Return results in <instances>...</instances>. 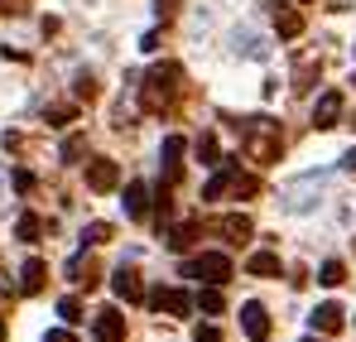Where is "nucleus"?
<instances>
[{
    "mask_svg": "<svg viewBox=\"0 0 356 342\" xmlns=\"http://www.w3.org/2000/svg\"><path fill=\"white\" fill-rule=\"evenodd\" d=\"M232 125L241 130V145H245V155H250L260 169L280 164L284 130H280V121H275V116H241V121H232Z\"/></svg>",
    "mask_w": 356,
    "mask_h": 342,
    "instance_id": "f257e3e1",
    "label": "nucleus"
},
{
    "mask_svg": "<svg viewBox=\"0 0 356 342\" xmlns=\"http://www.w3.org/2000/svg\"><path fill=\"white\" fill-rule=\"evenodd\" d=\"M178 87H183V68L178 63H159L154 72H145V82H140V107L149 116L169 111L178 97Z\"/></svg>",
    "mask_w": 356,
    "mask_h": 342,
    "instance_id": "f03ea898",
    "label": "nucleus"
},
{
    "mask_svg": "<svg viewBox=\"0 0 356 342\" xmlns=\"http://www.w3.org/2000/svg\"><path fill=\"white\" fill-rule=\"evenodd\" d=\"M227 193L255 198V193H260V178H255V173H241V164H227V169H217L202 183V203H217V198H227Z\"/></svg>",
    "mask_w": 356,
    "mask_h": 342,
    "instance_id": "7ed1b4c3",
    "label": "nucleus"
},
{
    "mask_svg": "<svg viewBox=\"0 0 356 342\" xmlns=\"http://www.w3.org/2000/svg\"><path fill=\"white\" fill-rule=\"evenodd\" d=\"M183 275L207 280V285H227V280H232V256H227V251H202L197 261L183 265Z\"/></svg>",
    "mask_w": 356,
    "mask_h": 342,
    "instance_id": "20e7f679",
    "label": "nucleus"
},
{
    "mask_svg": "<svg viewBox=\"0 0 356 342\" xmlns=\"http://www.w3.org/2000/svg\"><path fill=\"white\" fill-rule=\"evenodd\" d=\"M145 304H149L154 313H169V318H188V313H197V294H183V289H149Z\"/></svg>",
    "mask_w": 356,
    "mask_h": 342,
    "instance_id": "39448f33",
    "label": "nucleus"
},
{
    "mask_svg": "<svg viewBox=\"0 0 356 342\" xmlns=\"http://www.w3.org/2000/svg\"><path fill=\"white\" fill-rule=\"evenodd\" d=\"M207 227L217 231V236H222V241H232V246H241V241H250V217H245V212H227V217H212V222H207Z\"/></svg>",
    "mask_w": 356,
    "mask_h": 342,
    "instance_id": "423d86ee",
    "label": "nucleus"
},
{
    "mask_svg": "<svg viewBox=\"0 0 356 342\" xmlns=\"http://www.w3.org/2000/svg\"><path fill=\"white\" fill-rule=\"evenodd\" d=\"M241 328H245V338L250 342H270V313H265V304H241Z\"/></svg>",
    "mask_w": 356,
    "mask_h": 342,
    "instance_id": "0eeeda50",
    "label": "nucleus"
},
{
    "mask_svg": "<svg viewBox=\"0 0 356 342\" xmlns=\"http://www.w3.org/2000/svg\"><path fill=\"white\" fill-rule=\"evenodd\" d=\"M116 183H120L116 160H92V164H87V188H92V193H111Z\"/></svg>",
    "mask_w": 356,
    "mask_h": 342,
    "instance_id": "6e6552de",
    "label": "nucleus"
},
{
    "mask_svg": "<svg viewBox=\"0 0 356 342\" xmlns=\"http://www.w3.org/2000/svg\"><path fill=\"white\" fill-rule=\"evenodd\" d=\"M342 107H347V97H342V92H323V97H318V107H313V125H318V130H332V125L342 121Z\"/></svg>",
    "mask_w": 356,
    "mask_h": 342,
    "instance_id": "1a4fd4ad",
    "label": "nucleus"
},
{
    "mask_svg": "<svg viewBox=\"0 0 356 342\" xmlns=\"http://www.w3.org/2000/svg\"><path fill=\"white\" fill-rule=\"evenodd\" d=\"M308 323H313V333H323V338H332V333H342V323H347V313H342V304H318V309L308 313Z\"/></svg>",
    "mask_w": 356,
    "mask_h": 342,
    "instance_id": "9d476101",
    "label": "nucleus"
},
{
    "mask_svg": "<svg viewBox=\"0 0 356 342\" xmlns=\"http://www.w3.org/2000/svg\"><path fill=\"white\" fill-rule=\"evenodd\" d=\"M67 280L82 289H97V280H102V270H97V261L87 256V251H77L72 261H67Z\"/></svg>",
    "mask_w": 356,
    "mask_h": 342,
    "instance_id": "9b49d317",
    "label": "nucleus"
},
{
    "mask_svg": "<svg viewBox=\"0 0 356 342\" xmlns=\"http://www.w3.org/2000/svg\"><path fill=\"white\" fill-rule=\"evenodd\" d=\"M178 173H183V135H169L164 140V178H159V188H174Z\"/></svg>",
    "mask_w": 356,
    "mask_h": 342,
    "instance_id": "f8f14e48",
    "label": "nucleus"
},
{
    "mask_svg": "<svg viewBox=\"0 0 356 342\" xmlns=\"http://www.w3.org/2000/svg\"><path fill=\"white\" fill-rule=\"evenodd\" d=\"M125 217L130 222H145L149 217V183H125Z\"/></svg>",
    "mask_w": 356,
    "mask_h": 342,
    "instance_id": "ddd939ff",
    "label": "nucleus"
},
{
    "mask_svg": "<svg viewBox=\"0 0 356 342\" xmlns=\"http://www.w3.org/2000/svg\"><path fill=\"white\" fill-rule=\"evenodd\" d=\"M44 285H49V265H44L39 256H29V261L19 265V294H39Z\"/></svg>",
    "mask_w": 356,
    "mask_h": 342,
    "instance_id": "4468645a",
    "label": "nucleus"
},
{
    "mask_svg": "<svg viewBox=\"0 0 356 342\" xmlns=\"http://www.w3.org/2000/svg\"><path fill=\"white\" fill-rule=\"evenodd\" d=\"M111 289H116V299H125V304H140L145 299V285H140V275L130 265H120L116 275H111Z\"/></svg>",
    "mask_w": 356,
    "mask_h": 342,
    "instance_id": "2eb2a0df",
    "label": "nucleus"
},
{
    "mask_svg": "<svg viewBox=\"0 0 356 342\" xmlns=\"http://www.w3.org/2000/svg\"><path fill=\"white\" fill-rule=\"evenodd\" d=\"M318 68H323V58H318V54H298V63H294V77H289V87H294V92H308V87L318 82Z\"/></svg>",
    "mask_w": 356,
    "mask_h": 342,
    "instance_id": "dca6fc26",
    "label": "nucleus"
},
{
    "mask_svg": "<svg viewBox=\"0 0 356 342\" xmlns=\"http://www.w3.org/2000/svg\"><path fill=\"white\" fill-rule=\"evenodd\" d=\"M97 342H125V313L102 309L97 313Z\"/></svg>",
    "mask_w": 356,
    "mask_h": 342,
    "instance_id": "f3484780",
    "label": "nucleus"
},
{
    "mask_svg": "<svg viewBox=\"0 0 356 342\" xmlns=\"http://www.w3.org/2000/svg\"><path fill=\"white\" fill-rule=\"evenodd\" d=\"M197 231H202V222L193 217V222H178V227H164V241H169V251H188V246L197 241Z\"/></svg>",
    "mask_w": 356,
    "mask_h": 342,
    "instance_id": "a211bd4d",
    "label": "nucleus"
},
{
    "mask_svg": "<svg viewBox=\"0 0 356 342\" xmlns=\"http://www.w3.org/2000/svg\"><path fill=\"white\" fill-rule=\"evenodd\" d=\"M245 275H255V280H275V275H280V256H275V251H255V256L245 261Z\"/></svg>",
    "mask_w": 356,
    "mask_h": 342,
    "instance_id": "6ab92c4d",
    "label": "nucleus"
},
{
    "mask_svg": "<svg viewBox=\"0 0 356 342\" xmlns=\"http://www.w3.org/2000/svg\"><path fill=\"white\" fill-rule=\"evenodd\" d=\"M303 24H308L303 10H275V34H280V39H298Z\"/></svg>",
    "mask_w": 356,
    "mask_h": 342,
    "instance_id": "aec40b11",
    "label": "nucleus"
},
{
    "mask_svg": "<svg viewBox=\"0 0 356 342\" xmlns=\"http://www.w3.org/2000/svg\"><path fill=\"white\" fill-rule=\"evenodd\" d=\"M15 236H19L24 246H34V241H44V222H39L34 212H24V217L15 222Z\"/></svg>",
    "mask_w": 356,
    "mask_h": 342,
    "instance_id": "412c9836",
    "label": "nucleus"
},
{
    "mask_svg": "<svg viewBox=\"0 0 356 342\" xmlns=\"http://www.w3.org/2000/svg\"><path fill=\"white\" fill-rule=\"evenodd\" d=\"M197 160H202V164H222V150H217V135H212V130L197 135Z\"/></svg>",
    "mask_w": 356,
    "mask_h": 342,
    "instance_id": "4be33fe9",
    "label": "nucleus"
},
{
    "mask_svg": "<svg viewBox=\"0 0 356 342\" xmlns=\"http://www.w3.org/2000/svg\"><path fill=\"white\" fill-rule=\"evenodd\" d=\"M82 241H87V246H106V241H111V222H92V227H82Z\"/></svg>",
    "mask_w": 356,
    "mask_h": 342,
    "instance_id": "5701e85b",
    "label": "nucleus"
},
{
    "mask_svg": "<svg viewBox=\"0 0 356 342\" xmlns=\"http://www.w3.org/2000/svg\"><path fill=\"white\" fill-rule=\"evenodd\" d=\"M318 280H323V285H342V280H347V265H342V261H323Z\"/></svg>",
    "mask_w": 356,
    "mask_h": 342,
    "instance_id": "b1692460",
    "label": "nucleus"
},
{
    "mask_svg": "<svg viewBox=\"0 0 356 342\" xmlns=\"http://www.w3.org/2000/svg\"><path fill=\"white\" fill-rule=\"evenodd\" d=\"M197 309H202V313H222V294H217V285H207L202 294H197Z\"/></svg>",
    "mask_w": 356,
    "mask_h": 342,
    "instance_id": "393cba45",
    "label": "nucleus"
},
{
    "mask_svg": "<svg viewBox=\"0 0 356 342\" xmlns=\"http://www.w3.org/2000/svg\"><path fill=\"white\" fill-rule=\"evenodd\" d=\"M58 318H63V323H82L87 313H82V304H77V299H58Z\"/></svg>",
    "mask_w": 356,
    "mask_h": 342,
    "instance_id": "a878e982",
    "label": "nucleus"
},
{
    "mask_svg": "<svg viewBox=\"0 0 356 342\" xmlns=\"http://www.w3.org/2000/svg\"><path fill=\"white\" fill-rule=\"evenodd\" d=\"M82 150H87V140H82V135H67V140H63V164H77Z\"/></svg>",
    "mask_w": 356,
    "mask_h": 342,
    "instance_id": "bb28decb",
    "label": "nucleus"
},
{
    "mask_svg": "<svg viewBox=\"0 0 356 342\" xmlns=\"http://www.w3.org/2000/svg\"><path fill=\"white\" fill-rule=\"evenodd\" d=\"M49 125H67V121H72V116H77V107H49Z\"/></svg>",
    "mask_w": 356,
    "mask_h": 342,
    "instance_id": "cd10ccee",
    "label": "nucleus"
},
{
    "mask_svg": "<svg viewBox=\"0 0 356 342\" xmlns=\"http://www.w3.org/2000/svg\"><path fill=\"white\" fill-rule=\"evenodd\" d=\"M15 193H34V173L29 169H15Z\"/></svg>",
    "mask_w": 356,
    "mask_h": 342,
    "instance_id": "c85d7f7f",
    "label": "nucleus"
},
{
    "mask_svg": "<svg viewBox=\"0 0 356 342\" xmlns=\"http://www.w3.org/2000/svg\"><path fill=\"white\" fill-rule=\"evenodd\" d=\"M193 342H222V333H217V323H202V328L193 333Z\"/></svg>",
    "mask_w": 356,
    "mask_h": 342,
    "instance_id": "c756f323",
    "label": "nucleus"
},
{
    "mask_svg": "<svg viewBox=\"0 0 356 342\" xmlns=\"http://www.w3.org/2000/svg\"><path fill=\"white\" fill-rule=\"evenodd\" d=\"M77 97H82V102H92V97H97V82H92V77H87V72H82V77H77Z\"/></svg>",
    "mask_w": 356,
    "mask_h": 342,
    "instance_id": "7c9ffc66",
    "label": "nucleus"
},
{
    "mask_svg": "<svg viewBox=\"0 0 356 342\" xmlns=\"http://www.w3.org/2000/svg\"><path fill=\"white\" fill-rule=\"evenodd\" d=\"M44 342H77V338H72L67 328H54V333H49V338H44Z\"/></svg>",
    "mask_w": 356,
    "mask_h": 342,
    "instance_id": "2f4dec72",
    "label": "nucleus"
},
{
    "mask_svg": "<svg viewBox=\"0 0 356 342\" xmlns=\"http://www.w3.org/2000/svg\"><path fill=\"white\" fill-rule=\"evenodd\" d=\"M342 164H347V169L356 173V145H352V150H347V160H342Z\"/></svg>",
    "mask_w": 356,
    "mask_h": 342,
    "instance_id": "473e14b6",
    "label": "nucleus"
},
{
    "mask_svg": "<svg viewBox=\"0 0 356 342\" xmlns=\"http://www.w3.org/2000/svg\"><path fill=\"white\" fill-rule=\"evenodd\" d=\"M5 299H10V289H5V285H0V304H5Z\"/></svg>",
    "mask_w": 356,
    "mask_h": 342,
    "instance_id": "72a5a7b5",
    "label": "nucleus"
},
{
    "mask_svg": "<svg viewBox=\"0 0 356 342\" xmlns=\"http://www.w3.org/2000/svg\"><path fill=\"white\" fill-rule=\"evenodd\" d=\"M0 342H5V318H0Z\"/></svg>",
    "mask_w": 356,
    "mask_h": 342,
    "instance_id": "f704fd0d",
    "label": "nucleus"
},
{
    "mask_svg": "<svg viewBox=\"0 0 356 342\" xmlns=\"http://www.w3.org/2000/svg\"><path fill=\"white\" fill-rule=\"evenodd\" d=\"M303 342H327V338H303Z\"/></svg>",
    "mask_w": 356,
    "mask_h": 342,
    "instance_id": "c9c22d12",
    "label": "nucleus"
},
{
    "mask_svg": "<svg viewBox=\"0 0 356 342\" xmlns=\"http://www.w3.org/2000/svg\"><path fill=\"white\" fill-rule=\"evenodd\" d=\"M294 5H303V0H294Z\"/></svg>",
    "mask_w": 356,
    "mask_h": 342,
    "instance_id": "e433bc0d",
    "label": "nucleus"
},
{
    "mask_svg": "<svg viewBox=\"0 0 356 342\" xmlns=\"http://www.w3.org/2000/svg\"><path fill=\"white\" fill-rule=\"evenodd\" d=\"M352 82H356V77H352Z\"/></svg>",
    "mask_w": 356,
    "mask_h": 342,
    "instance_id": "4c0bfd02",
    "label": "nucleus"
}]
</instances>
